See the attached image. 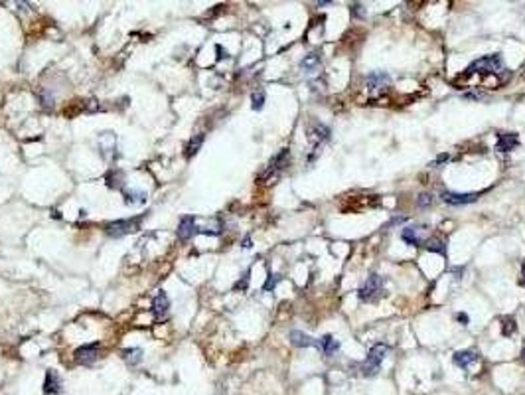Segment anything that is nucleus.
Instances as JSON below:
<instances>
[{
	"mask_svg": "<svg viewBox=\"0 0 525 395\" xmlns=\"http://www.w3.org/2000/svg\"><path fill=\"white\" fill-rule=\"evenodd\" d=\"M387 354H389V346H387V344H375V346L369 350L368 360H366L364 366H362L364 376H375V374L379 372L381 362L387 358Z\"/></svg>",
	"mask_w": 525,
	"mask_h": 395,
	"instance_id": "f257e3e1",
	"label": "nucleus"
},
{
	"mask_svg": "<svg viewBox=\"0 0 525 395\" xmlns=\"http://www.w3.org/2000/svg\"><path fill=\"white\" fill-rule=\"evenodd\" d=\"M466 71H468V75L470 73H484V75H488V73H500V71H504V61H502V56L500 54L480 57V59L474 61Z\"/></svg>",
	"mask_w": 525,
	"mask_h": 395,
	"instance_id": "f03ea898",
	"label": "nucleus"
},
{
	"mask_svg": "<svg viewBox=\"0 0 525 395\" xmlns=\"http://www.w3.org/2000/svg\"><path fill=\"white\" fill-rule=\"evenodd\" d=\"M140 222L142 218H129V220H117V222H111L107 224V235L111 237H123V235H129V233H134L138 227H140Z\"/></svg>",
	"mask_w": 525,
	"mask_h": 395,
	"instance_id": "7ed1b4c3",
	"label": "nucleus"
},
{
	"mask_svg": "<svg viewBox=\"0 0 525 395\" xmlns=\"http://www.w3.org/2000/svg\"><path fill=\"white\" fill-rule=\"evenodd\" d=\"M383 292V277H379V275H369L368 277V281L364 282V286L360 288V300H364V302H371V300H377L379 298V294Z\"/></svg>",
	"mask_w": 525,
	"mask_h": 395,
	"instance_id": "20e7f679",
	"label": "nucleus"
},
{
	"mask_svg": "<svg viewBox=\"0 0 525 395\" xmlns=\"http://www.w3.org/2000/svg\"><path fill=\"white\" fill-rule=\"evenodd\" d=\"M75 362L81 366H93L99 360V344H85L75 350Z\"/></svg>",
	"mask_w": 525,
	"mask_h": 395,
	"instance_id": "39448f33",
	"label": "nucleus"
},
{
	"mask_svg": "<svg viewBox=\"0 0 525 395\" xmlns=\"http://www.w3.org/2000/svg\"><path fill=\"white\" fill-rule=\"evenodd\" d=\"M288 158H290V154H288V148H282L270 162H268V166H266V170L261 174V180H270L272 176H276L280 170H284L286 168V164H288Z\"/></svg>",
	"mask_w": 525,
	"mask_h": 395,
	"instance_id": "423d86ee",
	"label": "nucleus"
},
{
	"mask_svg": "<svg viewBox=\"0 0 525 395\" xmlns=\"http://www.w3.org/2000/svg\"><path fill=\"white\" fill-rule=\"evenodd\" d=\"M478 200V194L468 192V194H458V192H442V202L448 206H466Z\"/></svg>",
	"mask_w": 525,
	"mask_h": 395,
	"instance_id": "0eeeda50",
	"label": "nucleus"
},
{
	"mask_svg": "<svg viewBox=\"0 0 525 395\" xmlns=\"http://www.w3.org/2000/svg\"><path fill=\"white\" fill-rule=\"evenodd\" d=\"M196 233H198L196 218L188 216V218H182L180 220V226H178V237H180V241H190Z\"/></svg>",
	"mask_w": 525,
	"mask_h": 395,
	"instance_id": "6e6552de",
	"label": "nucleus"
},
{
	"mask_svg": "<svg viewBox=\"0 0 525 395\" xmlns=\"http://www.w3.org/2000/svg\"><path fill=\"white\" fill-rule=\"evenodd\" d=\"M168 308H170V300H168L166 292L158 290L156 296H154V302H152V312H154L156 320H164L168 316Z\"/></svg>",
	"mask_w": 525,
	"mask_h": 395,
	"instance_id": "1a4fd4ad",
	"label": "nucleus"
},
{
	"mask_svg": "<svg viewBox=\"0 0 525 395\" xmlns=\"http://www.w3.org/2000/svg\"><path fill=\"white\" fill-rule=\"evenodd\" d=\"M520 144V138L516 132H500L498 134V142H496V150L500 152H508L512 148H516Z\"/></svg>",
	"mask_w": 525,
	"mask_h": 395,
	"instance_id": "9d476101",
	"label": "nucleus"
},
{
	"mask_svg": "<svg viewBox=\"0 0 525 395\" xmlns=\"http://www.w3.org/2000/svg\"><path fill=\"white\" fill-rule=\"evenodd\" d=\"M401 239L407 241L409 245H420L424 241V227H419V226L405 227L401 231Z\"/></svg>",
	"mask_w": 525,
	"mask_h": 395,
	"instance_id": "9b49d317",
	"label": "nucleus"
},
{
	"mask_svg": "<svg viewBox=\"0 0 525 395\" xmlns=\"http://www.w3.org/2000/svg\"><path fill=\"white\" fill-rule=\"evenodd\" d=\"M59 390H61L59 376L53 370H48L46 372V378H44V395H55L59 394Z\"/></svg>",
	"mask_w": 525,
	"mask_h": 395,
	"instance_id": "f8f14e48",
	"label": "nucleus"
},
{
	"mask_svg": "<svg viewBox=\"0 0 525 395\" xmlns=\"http://www.w3.org/2000/svg\"><path fill=\"white\" fill-rule=\"evenodd\" d=\"M290 342H292V346H296V348H310V346L320 348V340L310 338L308 334H304V332H300V330H292V332H290Z\"/></svg>",
	"mask_w": 525,
	"mask_h": 395,
	"instance_id": "ddd939ff",
	"label": "nucleus"
},
{
	"mask_svg": "<svg viewBox=\"0 0 525 395\" xmlns=\"http://www.w3.org/2000/svg\"><path fill=\"white\" fill-rule=\"evenodd\" d=\"M330 136V129L324 127V125H314L310 131H308V140L314 144V146H320L324 140H328Z\"/></svg>",
	"mask_w": 525,
	"mask_h": 395,
	"instance_id": "4468645a",
	"label": "nucleus"
},
{
	"mask_svg": "<svg viewBox=\"0 0 525 395\" xmlns=\"http://www.w3.org/2000/svg\"><path fill=\"white\" fill-rule=\"evenodd\" d=\"M476 358H478V354H476L474 350H460V352H456V354L452 356V362H454L458 368H468L470 364L476 362Z\"/></svg>",
	"mask_w": 525,
	"mask_h": 395,
	"instance_id": "2eb2a0df",
	"label": "nucleus"
},
{
	"mask_svg": "<svg viewBox=\"0 0 525 395\" xmlns=\"http://www.w3.org/2000/svg\"><path fill=\"white\" fill-rule=\"evenodd\" d=\"M389 75L383 73V71H373L368 75V87L369 89H381L385 85H389Z\"/></svg>",
	"mask_w": 525,
	"mask_h": 395,
	"instance_id": "dca6fc26",
	"label": "nucleus"
},
{
	"mask_svg": "<svg viewBox=\"0 0 525 395\" xmlns=\"http://www.w3.org/2000/svg\"><path fill=\"white\" fill-rule=\"evenodd\" d=\"M123 198L127 206H138L146 202V192H138V190H123Z\"/></svg>",
	"mask_w": 525,
	"mask_h": 395,
	"instance_id": "f3484780",
	"label": "nucleus"
},
{
	"mask_svg": "<svg viewBox=\"0 0 525 395\" xmlns=\"http://www.w3.org/2000/svg\"><path fill=\"white\" fill-rule=\"evenodd\" d=\"M121 356H123V360H125L129 366H136V364L142 362V350H140V348H125V350L121 352Z\"/></svg>",
	"mask_w": 525,
	"mask_h": 395,
	"instance_id": "a211bd4d",
	"label": "nucleus"
},
{
	"mask_svg": "<svg viewBox=\"0 0 525 395\" xmlns=\"http://www.w3.org/2000/svg\"><path fill=\"white\" fill-rule=\"evenodd\" d=\"M320 350H322L326 356H332V354H336V352L340 350V342L334 338V336L326 334L324 338L320 340Z\"/></svg>",
	"mask_w": 525,
	"mask_h": 395,
	"instance_id": "6ab92c4d",
	"label": "nucleus"
},
{
	"mask_svg": "<svg viewBox=\"0 0 525 395\" xmlns=\"http://www.w3.org/2000/svg\"><path fill=\"white\" fill-rule=\"evenodd\" d=\"M318 67H320V56H316V54H308L300 61V69L306 73H314V71H318Z\"/></svg>",
	"mask_w": 525,
	"mask_h": 395,
	"instance_id": "aec40b11",
	"label": "nucleus"
},
{
	"mask_svg": "<svg viewBox=\"0 0 525 395\" xmlns=\"http://www.w3.org/2000/svg\"><path fill=\"white\" fill-rule=\"evenodd\" d=\"M105 180H107V186H109V188L117 190V188L123 186V182H125V174H123L121 170H109L107 176H105Z\"/></svg>",
	"mask_w": 525,
	"mask_h": 395,
	"instance_id": "412c9836",
	"label": "nucleus"
},
{
	"mask_svg": "<svg viewBox=\"0 0 525 395\" xmlns=\"http://www.w3.org/2000/svg\"><path fill=\"white\" fill-rule=\"evenodd\" d=\"M204 134H196V136H192L190 140H188V144H186V156L190 158V156H194L198 150H200V146L204 144Z\"/></svg>",
	"mask_w": 525,
	"mask_h": 395,
	"instance_id": "4be33fe9",
	"label": "nucleus"
},
{
	"mask_svg": "<svg viewBox=\"0 0 525 395\" xmlns=\"http://www.w3.org/2000/svg\"><path fill=\"white\" fill-rule=\"evenodd\" d=\"M426 249L432 251V253L444 255L446 253V241L440 239V237H430V239H426Z\"/></svg>",
	"mask_w": 525,
	"mask_h": 395,
	"instance_id": "5701e85b",
	"label": "nucleus"
},
{
	"mask_svg": "<svg viewBox=\"0 0 525 395\" xmlns=\"http://www.w3.org/2000/svg\"><path fill=\"white\" fill-rule=\"evenodd\" d=\"M516 330H518L516 318H514V316H506V318L502 320V334H504V336H512V334H516Z\"/></svg>",
	"mask_w": 525,
	"mask_h": 395,
	"instance_id": "b1692460",
	"label": "nucleus"
},
{
	"mask_svg": "<svg viewBox=\"0 0 525 395\" xmlns=\"http://www.w3.org/2000/svg\"><path fill=\"white\" fill-rule=\"evenodd\" d=\"M251 103H253V109H255V111H261L262 103H264V93H262V91L253 93V95H251Z\"/></svg>",
	"mask_w": 525,
	"mask_h": 395,
	"instance_id": "393cba45",
	"label": "nucleus"
},
{
	"mask_svg": "<svg viewBox=\"0 0 525 395\" xmlns=\"http://www.w3.org/2000/svg\"><path fill=\"white\" fill-rule=\"evenodd\" d=\"M432 202H434V200H432V196H430V194H426V192H424V194H420L419 200H417L419 208H428V206H432Z\"/></svg>",
	"mask_w": 525,
	"mask_h": 395,
	"instance_id": "a878e982",
	"label": "nucleus"
},
{
	"mask_svg": "<svg viewBox=\"0 0 525 395\" xmlns=\"http://www.w3.org/2000/svg\"><path fill=\"white\" fill-rule=\"evenodd\" d=\"M276 282H278V277H276V275H268V281L262 284V288H264V290H272Z\"/></svg>",
	"mask_w": 525,
	"mask_h": 395,
	"instance_id": "bb28decb",
	"label": "nucleus"
},
{
	"mask_svg": "<svg viewBox=\"0 0 525 395\" xmlns=\"http://www.w3.org/2000/svg\"><path fill=\"white\" fill-rule=\"evenodd\" d=\"M247 281H249V273H245V275H243V281H239L237 284H235V290H239V288H247Z\"/></svg>",
	"mask_w": 525,
	"mask_h": 395,
	"instance_id": "cd10ccee",
	"label": "nucleus"
},
{
	"mask_svg": "<svg viewBox=\"0 0 525 395\" xmlns=\"http://www.w3.org/2000/svg\"><path fill=\"white\" fill-rule=\"evenodd\" d=\"M352 10H354V14H356V16H364V14H366L362 4H354V6H352Z\"/></svg>",
	"mask_w": 525,
	"mask_h": 395,
	"instance_id": "c85d7f7f",
	"label": "nucleus"
},
{
	"mask_svg": "<svg viewBox=\"0 0 525 395\" xmlns=\"http://www.w3.org/2000/svg\"><path fill=\"white\" fill-rule=\"evenodd\" d=\"M482 93H466V99H482Z\"/></svg>",
	"mask_w": 525,
	"mask_h": 395,
	"instance_id": "c756f323",
	"label": "nucleus"
},
{
	"mask_svg": "<svg viewBox=\"0 0 525 395\" xmlns=\"http://www.w3.org/2000/svg\"><path fill=\"white\" fill-rule=\"evenodd\" d=\"M448 158H450L448 154H440V156L436 158V162H434V164H440V162H444V160H448Z\"/></svg>",
	"mask_w": 525,
	"mask_h": 395,
	"instance_id": "7c9ffc66",
	"label": "nucleus"
},
{
	"mask_svg": "<svg viewBox=\"0 0 525 395\" xmlns=\"http://www.w3.org/2000/svg\"><path fill=\"white\" fill-rule=\"evenodd\" d=\"M456 318H458V320H460L462 324H468V316H466V314H462V312H460V314H458Z\"/></svg>",
	"mask_w": 525,
	"mask_h": 395,
	"instance_id": "2f4dec72",
	"label": "nucleus"
},
{
	"mask_svg": "<svg viewBox=\"0 0 525 395\" xmlns=\"http://www.w3.org/2000/svg\"><path fill=\"white\" fill-rule=\"evenodd\" d=\"M215 50H217V59H221V57H225V50H223L221 46H217Z\"/></svg>",
	"mask_w": 525,
	"mask_h": 395,
	"instance_id": "473e14b6",
	"label": "nucleus"
},
{
	"mask_svg": "<svg viewBox=\"0 0 525 395\" xmlns=\"http://www.w3.org/2000/svg\"><path fill=\"white\" fill-rule=\"evenodd\" d=\"M243 247H245V249L253 247V243H251V239H249V237H247V239H243Z\"/></svg>",
	"mask_w": 525,
	"mask_h": 395,
	"instance_id": "72a5a7b5",
	"label": "nucleus"
},
{
	"mask_svg": "<svg viewBox=\"0 0 525 395\" xmlns=\"http://www.w3.org/2000/svg\"><path fill=\"white\" fill-rule=\"evenodd\" d=\"M522 277H524V284H525V261H524V265H522Z\"/></svg>",
	"mask_w": 525,
	"mask_h": 395,
	"instance_id": "f704fd0d",
	"label": "nucleus"
},
{
	"mask_svg": "<svg viewBox=\"0 0 525 395\" xmlns=\"http://www.w3.org/2000/svg\"><path fill=\"white\" fill-rule=\"evenodd\" d=\"M522 362H524V364H525V350H524V352H522Z\"/></svg>",
	"mask_w": 525,
	"mask_h": 395,
	"instance_id": "c9c22d12",
	"label": "nucleus"
}]
</instances>
